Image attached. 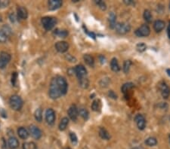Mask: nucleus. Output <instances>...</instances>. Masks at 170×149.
<instances>
[{"label": "nucleus", "instance_id": "nucleus-1", "mask_svg": "<svg viewBox=\"0 0 170 149\" xmlns=\"http://www.w3.org/2000/svg\"><path fill=\"white\" fill-rule=\"evenodd\" d=\"M48 94H49V96L53 99H58L60 96H62L61 90L59 89V87H58V85L57 84L56 78H52V81H51Z\"/></svg>", "mask_w": 170, "mask_h": 149}, {"label": "nucleus", "instance_id": "nucleus-2", "mask_svg": "<svg viewBox=\"0 0 170 149\" xmlns=\"http://www.w3.org/2000/svg\"><path fill=\"white\" fill-rule=\"evenodd\" d=\"M9 105L11 108L15 111H19L23 106L22 99L17 95L11 96L9 99Z\"/></svg>", "mask_w": 170, "mask_h": 149}, {"label": "nucleus", "instance_id": "nucleus-3", "mask_svg": "<svg viewBox=\"0 0 170 149\" xmlns=\"http://www.w3.org/2000/svg\"><path fill=\"white\" fill-rule=\"evenodd\" d=\"M42 24L45 29L49 31L55 27V24H57V20L52 17H45L42 18Z\"/></svg>", "mask_w": 170, "mask_h": 149}, {"label": "nucleus", "instance_id": "nucleus-4", "mask_svg": "<svg viewBox=\"0 0 170 149\" xmlns=\"http://www.w3.org/2000/svg\"><path fill=\"white\" fill-rule=\"evenodd\" d=\"M114 29L117 33L120 35H124L130 31L131 26L127 23H117Z\"/></svg>", "mask_w": 170, "mask_h": 149}, {"label": "nucleus", "instance_id": "nucleus-5", "mask_svg": "<svg viewBox=\"0 0 170 149\" xmlns=\"http://www.w3.org/2000/svg\"><path fill=\"white\" fill-rule=\"evenodd\" d=\"M135 33L138 37H147L150 35V27L146 24H143L142 26H141L135 30Z\"/></svg>", "mask_w": 170, "mask_h": 149}, {"label": "nucleus", "instance_id": "nucleus-6", "mask_svg": "<svg viewBox=\"0 0 170 149\" xmlns=\"http://www.w3.org/2000/svg\"><path fill=\"white\" fill-rule=\"evenodd\" d=\"M56 81H57V84L59 87V89L61 90V94L64 95L67 94V82L64 77L61 76H57L56 77Z\"/></svg>", "mask_w": 170, "mask_h": 149}, {"label": "nucleus", "instance_id": "nucleus-7", "mask_svg": "<svg viewBox=\"0 0 170 149\" xmlns=\"http://www.w3.org/2000/svg\"><path fill=\"white\" fill-rule=\"evenodd\" d=\"M11 60V55L7 52L2 51L0 53V69H3Z\"/></svg>", "mask_w": 170, "mask_h": 149}, {"label": "nucleus", "instance_id": "nucleus-8", "mask_svg": "<svg viewBox=\"0 0 170 149\" xmlns=\"http://www.w3.org/2000/svg\"><path fill=\"white\" fill-rule=\"evenodd\" d=\"M74 72L79 79L86 78L87 70L83 65H78L74 68Z\"/></svg>", "mask_w": 170, "mask_h": 149}, {"label": "nucleus", "instance_id": "nucleus-9", "mask_svg": "<svg viewBox=\"0 0 170 149\" xmlns=\"http://www.w3.org/2000/svg\"><path fill=\"white\" fill-rule=\"evenodd\" d=\"M159 87L162 96H163L164 99H167L170 95V88L169 87V86L167 85V83L164 82V81H162V82L160 84Z\"/></svg>", "mask_w": 170, "mask_h": 149}, {"label": "nucleus", "instance_id": "nucleus-10", "mask_svg": "<svg viewBox=\"0 0 170 149\" xmlns=\"http://www.w3.org/2000/svg\"><path fill=\"white\" fill-rule=\"evenodd\" d=\"M45 121L49 125L54 124L55 121V112L52 109H47L46 112H45Z\"/></svg>", "mask_w": 170, "mask_h": 149}, {"label": "nucleus", "instance_id": "nucleus-11", "mask_svg": "<svg viewBox=\"0 0 170 149\" xmlns=\"http://www.w3.org/2000/svg\"><path fill=\"white\" fill-rule=\"evenodd\" d=\"M135 121L137 123L138 128L140 130H144V128L146 127V120L142 114H137L135 117Z\"/></svg>", "mask_w": 170, "mask_h": 149}, {"label": "nucleus", "instance_id": "nucleus-12", "mask_svg": "<svg viewBox=\"0 0 170 149\" xmlns=\"http://www.w3.org/2000/svg\"><path fill=\"white\" fill-rule=\"evenodd\" d=\"M67 113H68L69 118H70V119L72 120V121H76V119H77L78 118V115H79V110H78L77 107H76V105H71V106L69 108Z\"/></svg>", "mask_w": 170, "mask_h": 149}, {"label": "nucleus", "instance_id": "nucleus-13", "mask_svg": "<svg viewBox=\"0 0 170 149\" xmlns=\"http://www.w3.org/2000/svg\"><path fill=\"white\" fill-rule=\"evenodd\" d=\"M55 48L60 53H64L68 50L69 44L66 42H58L55 44Z\"/></svg>", "mask_w": 170, "mask_h": 149}, {"label": "nucleus", "instance_id": "nucleus-14", "mask_svg": "<svg viewBox=\"0 0 170 149\" xmlns=\"http://www.w3.org/2000/svg\"><path fill=\"white\" fill-rule=\"evenodd\" d=\"M30 132L31 133L32 136L36 139H39L42 136V132L39 130V128L35 125H31L30 127Z\"/></svg>", "mask_w": 170, "mask_h": 149}, {"label": "nucleus", "instance_id": "nucleus-15", "mask_svg": "<svg viewBox=\"0 0 170 149\" xmlns=\"http://www.w3.org/2000/svg\"><path fill=\"white\" fill-rule=\"evenodd\" d=\"M164 28L165 23L163 20H157L153 23V29L156 31V33H160L161 31H163Z\"/></svg>", "mask_w": 170, "mask_h": 149}, {"label": "nucleus", "instance_id": "nucleus-16", "mask_svg": "<svg viewBox=\"0 0 170 149\" xmlns=\"http://www.w3.org/2000/svg\"><path fill=\"white\" fill-rule=\"evenodd\" d=\"M62 6V1L61 0H50L48 2V8L50 10H56Z\"/></svg>", "mask_w": 170, "mask_h": 149}, {"label": "nucleus", "instance_id": "nucleus-17", "mask_svg": "<svg viewBox=\"0 0 170 149\" xmlns=\"http://www.w3.org/2000/svg\"><path fill=\"white\" fill-rule=\"evenodd\" d=\"M8 146L10 149H16L19 146V142L17 138L15 137H10L8 140Z\"/></svg>", "mask_w": 170, "mask_h": 149}, {"label": "nucleus", "instance_id": "nucleus-18", "mask_svg": "<svg viewBox=\"0 0 170 149\" xmlns=\"http://www.w3.org/2000/svg\"><path fill=\"white\" fill-rule=\"evenodd\" d=\"M17 17H18V18L23 19V20L27 18L28 11L27 8H25L24 7H19L17 8Z\"/></svg>", "mask_w": 170, "mask_h": 149}, {"label": "nucleus", "instance_id": "nucleus-19", "mask_svg": "<svg viewBox=\"0 0 170 149\" xmlns=\"http://www.w3.org/2000/svg\"><path fill=\"white\" fill-rule=\"evenodd\" d=\"M17 134L19 137L22 139H27L29 137V132L24 127H20L17 130Z\"/></svg>", "mask_w": 170, "mask_h": 149}, {"label": "nucleus", "instance_id": "nucleus-20", "mask_svg": "<svg viewBox=\"0 0 170 149\" xmlns=\"http://www.w3.org/2000/svg\"><path fill=\"white\" fill-rule=\"evenodd\" d=\"M111 69L113 70V72H119L120 70V65H119L118 61L116 58H113V59L111 60Z\"/></svg>", "mask_w": 170, "mask_h": 149}, {"label": "nucleus", "instance_id": "nucleus-21", "mask_svg": "<svg viewBox=\"0 0 170 149\" xmlns=\"http://www.w3.org/2000/svg\"><path fill=\"white\" fill-rule=\"evenodd\" d=\"M132 87H134L133 83L128 82V83H126V84H124V85H122V87H121V90H122V92L126 95V94L128 93V91H129Z\"/></svg>", "mask_w": 170, "mask_h": 149}, {"label": "nucleus", "instance_id": "nucleus-22", "mask_svg": "<svg viewBox=\"0 0 170 149\" xmlns=\"http://www.w3.org/2000/svg\"><path fill=\"white\" fill-rule=\"evenodd\" d=\"M83 59H84V61H85V63H86L87 65H89V66H93L94 64V58H93L92 57L91 55H89V54H85L83 57Z\"/></svg>", "mask_w": 170, "mask_h": 149}, {"label": "nucleus", "instance_id": "nucleus-23", "mask_svg": "<svg viewBox=\"0 0 170 149\" xmlns=\"http://www.w3.org/2000/svg\"><path fill=\"white\" fill-rule=\"evenodd\" d=\"M69 123V119L67 118H63L59 123V130L61 131L65 130Z\"/></svg>", "mask_w": 170, "mask_h": 149}, {"label": "nucleus", "instance_id": "nucleus-24", "mask_svg": "<svg viewBox=\"0 0 170 149\" xmlns=\"http://www.w3.org/2000/svg\"><path fill=\"white\" fill-rule=\"evenodd\" d=\"M116 18L117 17L115 15V14L113 12H111L109 15V21H110V26L112 29H114L115 26H116Z\"/></svg>", "mask_w": 170, "mask_h": 149}, {"label": "nucleus", "instance_id": "nucleus-25", "mask_svg": "<svg viewBox=\"0 0 170 149\" xmlns=\"http://www.w3.org/2000/svg\"><path fill=\"white\" fill-rule=\"evenodd\" d=\"M99 136H101V138L106 140L110 139V137H111L108 132L106 130V129L103 128V127H101L100 130H99Z\"/></svg>", "mask_w": 170, "mask_h": 149}, {"label": "nucleus", "instance_id": "nucleus-26", "mask_svg": "<svg viewBox=\"0 0 170 149\" xmlns=\"http://www.w3.org/2000/svg\"><path fill=\"white\" fill-rule=\"evenodd\" d=\"M54 34L55 35H57L60 38H65L68 35V32L65 30H59V29H57L55 30V31L54 32Z\"/></svg>", "mask_w": 170, "mask_h": 149}, {"label": "nucleus", "instance_id": "nucleus-27", "mask_svg": "<svg viewBox=\"0 0 170 149\" xmlns=\"http://www.w3.org/2000/svg\"><path fill=\"white\" fill-rule=\"evenodd\" d=\"M23 149H37L36 145L33 142H24L22 146Z\"/></svg>", "mask_w": 170, "mask_h": 149}, {"label": "nucleus", "instance_id": "nucleus-28", "mask_svg": "<svg viewBox=\"0 0 170 149\" xmlns=\"http://www.w3.org/2000/svg\"><path fill=\"white\" fill-rule=\"evenodd\" d=\"M145 144L148 146H150V147L155 146L157 144V140L154 137H149L145 140Z\"/></svg>", "mask_w": 170, "mask_h": 149}, {"label": "nucleus", "instance_id": "nucleus-29", "mask_svg": "<svg viewBox=\"0 0 170 149\" xmlns=\"http://www.w3.org/2000/svg\"><path fill=\"white\" fill-rule=\"evenodd\" d=\"M79 114H80L84 120H87L89 118V113L86 109H84V108L80 109V110H79Z\"/></svg>", "mask_w": 170, "mask_h": 149}, {"label": "nucleus", "instance_id": "nucleus-30", "mask_svg": "<svg viewBox=\"0 0 170 149\" xmlns=\"http://www.w3.org/2000/svg\"><path fill=\"white\" fill-rule=\"evenodd\" d=\"M34 116H35V119L37 121H42V120H43V111H42V109H37L35 113H34Z\"/></svg>", "mask_w": 170, "mask_h": 149}, {"label": "nucleus", "instance_id": "nucleus-31", "mask_svg": "<svg viewBox=\"0 0 170 149\" xmlns=\"http://www.w3.org/2000/svg\"><path fill=\"white\" fill-rule=\"evenodd\" d=\"M143 17H144V19L145 20V21H146V22L150 23L152 21V15L149 10L147 9L144 11V15H143Z\"/></svg>", "mask_w": 170, "mask_h": 149}, {"label": "nucleus", "instance_id": "nucleus-32", "mask_svg": "<svg viewBox=\"0 0 170 149\" xmlns=\"http://www.w3.org/2000/svg\"><path fill=\"white\" fill-rule=\"evenodd\" d=\"M79 84H80V86L83 88H87L89 87V80L87 78H80V79H79Z\"/></svg>", "mask_w": 170, "mask_h": 149}, {"label": "nucleus", "instance_id": "nucleus-33", "mask_svg": "<svg viewBox=\"0 0 170 149\" xmlns=\"http://www.w3.org/2000/svg\"><path fill=\"white\" fill-rule=\"evenodd\" d=\"M101 107V103H100V100H98V99H95L94 100L92 104V109L94 112H98L99 109H100Z\"/></svg>", "mask_w": 170, "mask_h": 149}, {"label": "nucleus", "instance_id": "nucleus-34", "mask_svg": "<svg viewBox=\"0 0 170 149\" xmlns=\"http://www.w3.org/2000/svg\"><path fill=\"white\" fill-rule=\"evenodd\" d=\"M132 66V61L131 60H126L123 63V66H122V69L125 73H128L130 69V67Z\"/></svg>", "mask_w": 170, "mask_h": 149}, {"label": "nucleus", "instance_id": "nucleus-35", "mask_svg": "<svg viewBox=\"0 0 170 149\" xmlns=\"http://www.w3.org/2000/svg\"><path fill=\"white\" fill-rule=\"evenodd\" d=\"M2 30L3 33H6V35H7L8 37H9L10 35H11V33H12V31H11V29L10 28V26H7V25H4V26H2V28H1V30Z\"/></svg>", "mask_w": 170, "mask_h": 149}, {"label": "nucleus", "instance_id": "nucleus-36", "mask_svg": "<svg viewBox=\"0 0 170 149\" xmlns=\"http://www.w3.org/2000/svg\"><path fill=\"white\" fill-rule=\"evenodd\" d=\"M136 49L139 52H144V51H146L147 49L146 44L143 42L139 43V44L136 45Z\"/></svg>", "mask_w": 170, "mask_h": 149}, {"label": "nucleus", "instance_id": "nucleus-37", "mask_svg": "<svg viewBox=\"0 0 170 149\" xmlns=\"http://www.w3.org/2000/svg\"><path fill=\"white\" fill-rule=\"evenodd\" d=\"M9 37L6 35V33H3L2 30H0V43L6 42Z\"/></svg>", "mask_w": 170, "mask_h": 149}, {"label": "nucleus", "instance_id": "nucleus-38", "mask_svg": "<svg viewBox=\"0 0 170 149\" xmlns=\"http://www.w3.org/2000/svg\"><path fill=\"white\" fill-rule=\"evenodd\" d=\"M70 140H71V142H72V143L73 144L74 146H76L78 142V139H77V136H76V135L75 134L74 132H70Z\"/></svg>", "mask_w": 170, "mask_h": 149}, {"label": "nucleus", "instance_id": "nucleus-39", "mask_svg": "<svg viewBox=\"0 0 170 149\" xmlns=\"http://www.w3.org/2000/svg\"><path fill=\"white\" fill-rule=\"evenodd\" d=\"M95 2H96L97 5H98V6H99V8H100L101 9V10H106L107 7H106V4L104 3V2H102V1H101V0H98V1H95Z\"/></svg>", "mask_w": 170, "mask_h": 149}, {"label": "nucleus", "instance_id": "nucleus-40", "mask_svg": "<svg viewBox=\"0 0 170 149\" xmlns=\"http://www.w3.org/2000/svg\"><path fill=\"white\" fill-rule=\"evenodd\" d=\"M17 72H14L11 76V84L14 86H16V83H17Z\"/></svg>", "mask_w": 170, "mask_h": 149}, {"label": "nucleus", "instance_id": "nucleus-41", "mask_svg": "<svg viewBox=\"0 0 170 149\" xmlns=\"http://www.w3.org/2000/svg\"><path fill=\"white\" fill-rule=\"evenodd\" d=\"M9 19L11 23L16 22V20H17V17H16V16L13 13H11L9 15Z\"/></svg>", "mask_w": 170, "mask_h": 149}, {"label": "nucleus", "instance_id": "nucleus-42", "mask_svg": "<svg viewBox=\"0 0 170 149\" xmlns=\"http://www.w3.org/2000/svg\"><path fill=\"white\" fill-rule=\"evenodd\" d=\"M66 59L68 61H70V62H73V63L74 62H76V58L73 57V56L70 55V54H67V55L66 56Z\"/></svg>", "mask_w": 170, "mask_h": 149}, {"label": "nucleus", "instance_id": "nucleus-43", "mask_svg": "<svg viewBox=\"0 0 170 149\" xmlns=\"http://www.w3.org/2000/svg\"><path fill=\"white\" fill-rule=\"evenodd\" d=\"M109 96L111 98H113V99H117V95H116V94H114L113 90H111L109 92Z\"/></svg>", "mask_w": 170, "mask_h": 149}, {"label": "nucleus", "instance_id": "nucleus-44", "mask_svg": "<svg viewBox=\"0 0 170 149\" xmlns=\"http://www.w3.org/2000/svg\"><path fill=\"white\" fill-rule=\"evenodd\" d=\"M8 3L9 2H6V1H2V2H1V6H3V7H6V6L8 5Z\"/></svg>", "mask_w": 170, "mask_h": 149}, {"label": "nucleus", "instance_id": "nucleus-45", "mask_svg": "<svg viewBox=\"0 0 170 149\" xmlns=\"http://www.w3.org/2000/svg\"><path fill=\"white\" fill-rule=\"evenodd\" d=\"M0 113H1V115H2V117H4V118H6V115H7V114H6V112H5V110H4V109H1V111H0Z\"/></svg>", "mask_w": 170, "mask_h": 149}, {"label": "nucleus", "instance_id": "nucleus-46", "mask_svg": "<svg viewBox=\"0 0 170 149\" xmlns=\"http://www.w3.org/2000/svg\"><path fill=\"white\" fill-rule=\"evenodd\" d=\"M86 33H88V35H90L91 38H93V39H95V35H94V33H90V32H87V31H86Z\"/></svg>", "mask_w": 170, "mask_h": 149}, {"label": "nucleus", "instance_id": "nucleus-47", "mask_svg": "<svg viewBox=\"0 0 170 149\" xmlns=\"http://www.w3.org/2000/svg\"><path fill=\"white\" fill-rule=\"evenodd\" d=\"M124 2L126 4V5H130V4H133V2L132 0H124Z\"/></svg>", "mask_w": 170, "mask_h": 149}, {"label": "nucleus", "instance_id": "nucleus-48", "mask_svg": "<svg viewBox=\"0 0 170 149\" xmlns=\"http://www.w3.org/2000/svg\"><path fill=\"white\" fill-rule=\"evenodd\" d=\"M100 60L101 63H105V58H104V57H103V56H100Z\"/></svg>", "mask_w": 170, "mask_h": 149}, {"label": "nucleus", "instance_id": "nucleus-49", "mask_svg": "<svg viewBox=\"0 0 170 149\" xmlns=\"http://www.w3.org/2000/svg\"><path fill=\"white\" fill-rule=\"evenodd\" d=\"M167 33H168V36L170 39V24L168 26V30H167Z\"/></svg>", "mask_w": 170, "mask_h": 149}, {"label": "nucleus", "instance_id": "nucleus-50", "mask_svg": "<svg viewBox=\"0 0 170 149\" xmlns=\"http://www.w3.org/2000/svg\"><path fill=\"white\" fill-rule=\"evenodd\" d=\"M167 74H168V76L170 77V69H167Z\"/></svg>", "mask_w": 170, "mask_h": 149}, {"label": "nucleus", "instance_id": "nucleus-51", "mask_svg": "<svg viewBox=\"0 0 170 149\" xmlns=\"http://www.w3.org/2000/svg\"><path fill=\"white\" fill-rule=\"evenodd\" d=\"M134 149H144V148L141 147H136V148H134Z\"/></svg>", "mask_w": 170, "mask_h": 149}, {"label": "nucleus", "instance_id": "nucleus-52", "mask_svg": "<svg viewBox=\"0 0 170 149\" xmlns=\"http://www.w3.org/2000/svg\"><path fill=\"white\" fill-rule=\"evenodd\" d=\"M1 21H2V17L0 16V22H1Z\"/></svg>", "mask_w": 170, "mask_h": 149}, {"label": "nucleus", "instance_id": "nucleus-53", "mask_svg": "<svg viewBox=\"0 0 170 149\" xmlns=\"http://www.w3.org/2000/svg\"><path fill=\"white\" fill-rule=\"evenodd\" d=\"M65 149H70V148H65Z\"/></svg>", "mask_w": 170, "mask_h": 149}, {"label": "nucleus", "instance_id": "nucleus-54", "mask_svg": "<svg viewBox=\"0 0 170 149\" xmlns=\"http://www.w3.org/2000/svg\"><path fill=\"white\" fill-rule=\"evenodd\" d=\"M169 142H170V135H169Z\"/></svg>", "mask_w": 170, "mask_h": 149}, {"label": "nucleus", "instance_id": "nucleus-55", "mask_svg": "<svg viewBox=\"0 0 170 149\" xmlns=\"http://www.w3.org/2000/svg\"><path fill=\"white\" fill-rule=\"evenodd\" d=\"M0 6H1V2H0Z\"/></svg>", "mask_w": 170, "mask_h": 149}, {"label": "nucleus", "instance_id": "nucleus-56", "mask_svg": "<svg viewBox=\"0 0 170 149\" xmlns=\"http://www.w3.org/2000/svg\"><path fill=\"white\" fill-rule=\"evenodd\" d=\"M169 8H170V4H169Z\"/></svg>", "mask_w": 170, "mask_h": 149}]
</instances>
